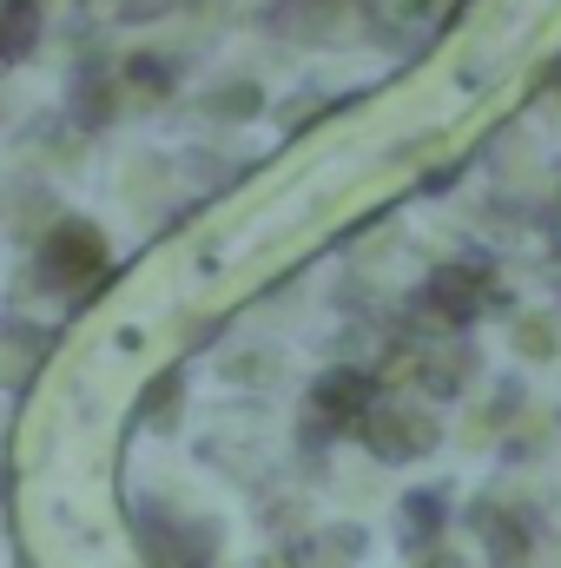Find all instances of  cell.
<instances>
[{"label": "cell", "instance_id": "6da1fadb", "mask_svg": "<svg viewBox=\"0 0 561 568\" xmlns=\"http://www.w3.org/2000/svg\"><path fill=\"white\" fill-rule=\"evenodd\" d=\"M113 272V245L93 219H53L40 239H33V258H27V291H47V297H73L80 284H100Z\"/></svg>", "mask_w": 561, "mask_h": 568}, {"label": "cell", "instance_id": "7a4b0ae2", "mask_svg": "<svg viewBox=\"0 0 561 568\" xmlns=\"http://www.w3.org/2000/svg\"><path fill=\"white\" fill-rule=\"evenodd\" d=\"M417 304L442 324V331H469V324L489 317V311H516V297L489 278V258H449V265H436V272L422 278Z\"/></svg>", "mask_w": 561, "mask_h": 568}, {"label": "cell", "instance_id": "3957f363", "mask_svg": "<svg viewBox=\"0 0 561 568\" xmlns=\"http://www.w3.org/2000/svg\"><path fill=\"white\" fill-rule=\"evenodd\" d=\"M120 106H126V87H120V60L80 47L73 67H67V126L73 133H113L120 126Z\"/></svg>", "mask_w": 561, "mask_h": 568}, {"label": "cell", "instance_id": "277c9868", "mask_svg": "<svg viewBox=\"0 0 561 568\" xmlns=\"http://www.w3.org/2000/svg\"><path fill=\"white\" fill-rule=\"evenodd\" d=\"M357 443H364L377 463H417V456H429V449L442 443V424H436V410H422V404H390V397H377V404L357 417Z\"/></svg>", "mask_w": 561, "mask_h": 568}, {"label": "cell", "instance_id": "5b68a950", "mask_svg": "<svg viewBox=\"0 0 561 568\" xmlns=\"http://www.w3.org/2000/svg\"><path fill=\"white\" fill-rule=\"evenodd\" d=\"M469 529L482 536L489 568H529L536 562V509H522V503H476L469 509Z\"/></svg>", "mask_w": 561, "mask_h": 568}, {"label": "cell", "instance_id": "8992f818", "mask_svg": "<svg viewBox=\"0 0 561 568\" xmlns=\"http://www.w3.org/2000/svg\"><path fill=\"white\" fill-rule=\"evenodd\" d=\"M377 397H384V384H377L364 364H330V371H317V384H310V410L337 417L344 429H357V417H364Z\"/></svg>", "mask_w": 561, "mask_h": 568}, {"label": "cell", "instance_id": "52a82bcc", "mask_svg": "<svg viewBox=\"0 0 561 568\" xmlns=\"http://www.w3.org/2000/svg\"><path fill=\"white\" fill-rule=\"evenodd\" d=\"M476 344L469 337H442L436 351H417V364H410V377H417V390L429 404H456L462 397V384L476 377Z\"/></svg>", "mask_w": 561, "mask_h": 568}, {"label": "cell", "instance_id": "ba28073f", "mask_svg": "<svg viewBox=\"0 0 561 568\" xmlns=\"http://www.w3.org/2000/svg\"><path fill=\"white\" fill-rule=\"evenodd\" d=\"M350 0H265L258 7V27L278 33V40H297V47H324L337 33Z\"/></svg>", "mask_w": 561, "mask_h": 568}, {"label": "cell", "instance_id": "9c48e42d", "mask_svg": "<svg viewBox=\"0 0 561 568\" xmlns=\"http://www.w3.org/2000/svg\"><path fill=\"white\" fill-rule=\"evenodd\" d=\"M397 523H404V556L410 562L436 556L442 536H449V489H410L397 503Z\"/></svg>", "mask_w": 561, "mask_h": 568}, {"label": "cell", "instance_id": "30bf717a", "mask_svg": "<svg viewBox=\"0 0 561 568\" xmlns=\"http://www.w3.org/2000/svg\"><path fill=\"white\" fill-rule=\"evenodd\" d=\"M120 87H126L133 106H165V100L178 93V60L159 53V47H133V53L120 60Z\"/></svg>", "mask_w": 561, "mask_h": 568}, {"label": "cell", "instance_id": "8fae6325", "mask_svg": "<svg viewBox=\"0 0 561 568\" xmlns=\"http://www.w3.org/2000/svg\"><path fill=\"white\" fill-rule=\"evenodd\" d=\"M47 40V0H0V73L33 60Z\"/></svg>", "mask_w": 561, "mask_h": 568}, {"label": "cell", "instance_id": "7c38bea8", "mask_svg": "<svg viewBox=\"0 0 561 568\" xmlns=\"http://www.w3.org/2000/svg\"><path fill=\"white\" fill-rule=\"evenodd\" d=\"M198 113H205V120H218V126H245V120H258V113H265V87H258L252 73L218 80V87L198 100Z\"/></svg>", "mask_w": 561, "mask_h": 568}, {"label": "cell", "instance_id": "4fadbf2b", "mask_svg": "<svg viewBox=\"0 0 561 568\" xmlns=\"http://www.w3.org/2000/svg\"><path fill=\"white\" fill-rule=\"evenodd\" d=\"M47 344H53V331H40V324H7L0 331V384H27L33 377V364L47 357Z\"/></svg>", "mask_w": 561, "mask_h": 568}, {"label": "cell", "instance_id": "5bb4252c", "mask_svg": "<svg viewBox=\"0 0 561 568\" xmlns=\"http://www.w3.org/2000/svg\"><path fill=\"white\" fill-rule=\"evenodd\" d=\"M178 390H185V377H178V371L152 377V384H145V397L133 404V424H165V429H172V404H178Z\"/></svg>", "mask_w": 561, "mask_h": 568}, {"label": "cell", "instance_id": "9a60e30c", "mask_svg": "<svg viewBox=\"0 0 561 568\" xmlns=\"http://www.w3.org/2000/svg\"><path fill=\"white\" fill-rule=\"evenodd\" d=\"M100 27H120V0H73V40H93Z\"/></svg>", "mask_w": 561, "mask_h": 568}, {"label": "cell", "instance_id": "2e32d148", "mask_svg": "<svg viewBox=\"0 0 561 568\" xmlns=\"http://www.w3.org/2000/svg\"><path fill=\"white\" fill-rule=\"evenodd\" d=\"M516 351L522 357H555V324L549 317H522L516 324Z\"/></svg>", "mask_w": 561, "mask_h": 568}, {"label": "cell", "instance_id": "e0dca14e", "mask_svg": "<svg viewBox=\"0 0 561 568\" xmlns=\"http://www.w3.org/2000/svg\"><path fill=\"white\" fill-rule=\"evenodd\" d=\"M317 113H324V93L310 87V93H297V100H284V106H278V126H284V133H304Z\"/></svg>", "mask_w": 561, "mask_h": 568}, {"label": "cell", "instance_id": "ac0fdd59", "mask_svg": "<svg viewBox=\"0 0 561 568\" xmlns=\"http://www.w3.org/2000/svg\"><path fill=\"white\" fill-rule=\"evenodd\" d=\"M337 436H344V424H337V417H324V410H304V424H297V443H304V449H330Z\"/></svg>", "mask_w": 561, "mask_h": 568}, {"label": "cell", "instance_id": "d6986e66", "mask_svg": "<svg viewBox=\"0 0 561 568\" xmlns=\"http://www.w3.org/2000/svg\"><path fill=\"white\" fill-rule=\"evenodd\" d=\"M225 377L232 384H272L278 377V357H225Z\"/></svg>", "mask_w": 561, "mask_h": 568}, {"label": "cell", "instance_id": "ffe728a7", "mask_svg": "<svg viewBox=\"0 0 561 568\" xmlns=\"http://www.w3.org/2000/svg\"><path fill=\"white\" fill-rule=\"evenodd\" d=\"M522 404H529V397H522V377H502V384H496V397H489V424L522 417Z\"/></svg>", "mask_w": 561, "mask_h": 568}, {"label": "cell", "instance_id": "44dd1931", "mask_svg": "<svg viewBox=\"0 0 561 568\" xmlns=\"http://www.w3.org/2000/svg\"><path fill=\"white\" fill-rule=\"evenodd\" d=\"M165 13H172V0H120V27H152Z\"/></svg>", "mask_w": 561, "mask_h": 568}, {"label": "cell", "instance_id": "7402d4cb", "mask_svg": "<svg viewBox=\"0 0 561 568\" xmlns=\"http://www.w3.org/2000/svg\"><path fill=\"white\" fill-rule=\"evenodd\" d=\"M462 179V165H436V172H422V192H449Z\"/></svg>", "mask_w": 561, "mask_h": 568}, {"label": "cell", "instance_id": "603a6c76", "mask_svg": "<svg viewBox=\"0 0 561 568\" xmlns=\"http://www.w3.org/2000/svg\"><path fill=\"white\" fill-rule=\"evenodd\" d=\"M417 568H469V562H462V556H422Z\"/></svg>", "mask_w": 561, "mask_h": 568}, {"label": "cell", "instance_id": "cb8c5ba5", "mask_svg": "<svg viewBox=\"0 0 561 568\" xmlns=\"http://www.w3.org/2000/svg\"><path fill=\"white\" fill-rule=\"evenodd\" d=\"M178 7H185V13H198V7H218V0H172V13H178Z\"/></svg>", "mask_w": 561, "mask_h": 568}, {"label": "cell", "instance_id": "d4e9b609", "mask_svg": "<svg viewBox=\"0 0 561 568\" xmlns=\"http://www.w3.org/2000/svg\"><path fill=\"white\" fill-rule=\"evenodd\" d=\"M555 225H561V165H555Z\"/></svg>", "mask_w": 561, "mask_h": 568}]
</instances>
